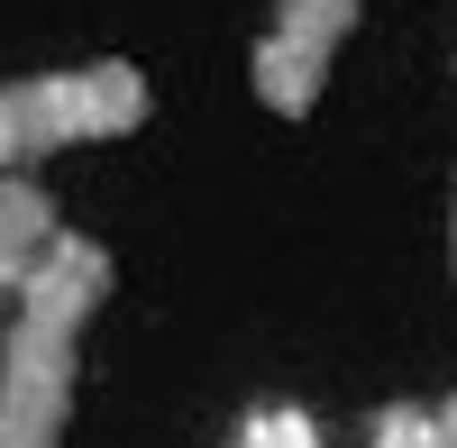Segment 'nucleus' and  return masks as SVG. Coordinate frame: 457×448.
<instances>
[{
    "mask_svg": "<svg viewBox=\"0 0 457 448\" xmlns=\"http://www.w3.org/2000/svg\"><path fill=\"white\" fill-rule=\"evenodd\" d=\"M64 229L55 220V193L37 174H0V311H10V293L28 284V266H37V247H46Z\"/></svg>",
    "mask_w": 457,
    "mask_h": 448,
    "instance_id": "20e7f679",
    "label": "nucleus"
},
{
    "mask_svg": "<svg viewBox=\"0 0 457 448\" xmlns=\"http://www.w3.org/2000/svg\"><path fill=\"white\" fill-rule=\"evenodd\" d=\"M156 120V83L129 55H92V64H55V73H19L0 83V174H37L64 146H110L137 137Z\"/></svg>",
    "mask_w": 457,
    "mask_h": 448,
    "instance_id": "f03ea898",
    "label": "nucleus"
},
{
    "mask_svg": "<svg viewBox=\"0 0 457 448\" xmlns=\"http://www.w3.org/2000/svg\"><path fill=\"white\" fill-rule=\"evenodd\" d=\"M238 448H329L312 430V412H293V402H265V412H247V439Z\"/></svg>",
    "mask_w": 457,
    "mask_h": 448,
    "instance_id": "423d86ee",
    "label": "nucleus"
},
{
    "mask_svg": "<svg viewBox=\"0 0 457 448\" xmlns=\"http://www.w3.org/2000/svg\"><path fill=\"white\" fill-rule=\"evenodd\" d=\"M366 448H457V385L439 402H385L366 421Z\"/></svg>",
    "mask_w": 457,
    "mask_h": 448,
    "instance_id": "39448f33",
    "label": "nucleus"
},
{
    "mask_svg": "<svg viewBox=\"0 0 457 448\" xmlns=\"http://www.w3.org/2000/svg\"><path fill=\"white\" fill-rule=\"evenodd\" d=\"M110 303V247L55 229L28 284L0 311V448H64L73 385H83V329Z\"/></svg>",
    "mask_w": 457,
    "mask_h": 448,
    "instance_id": "f257e3e1",
    "label": "nucleus"
},
{
    "mask_svg": "<svg viewBox=\"0 0 457 448\" xmlns=\"http://www.w3.org/2000/svg\"><path fill=\"white\" fill-rule=\"evenodd\" d=\"M448 275H457V183H448Z\"/></svg>",
    "mask_w": 457,
    "mask_h": 448,
    "instance_id": "0eeeda50",
    "label": "nucleus"
},
{
    "mask_svg": "<svg viewBox=\"0 0 457 448\" xmlns=\"http://www.w3.org/2000/svg\"><path fill=\"white\" fill-rule=\"evenodd\" d=\"M366 19V0H275L256 28V55H247V92L256 110L275 120H312L329 101V73L348 55V37Z\"/></svg>",
    "mask_w": 457,
    "mask_h": 448,
    "instance_id": "7ed1b4c3",
    "label": "nucleus"
}]
</instances>
